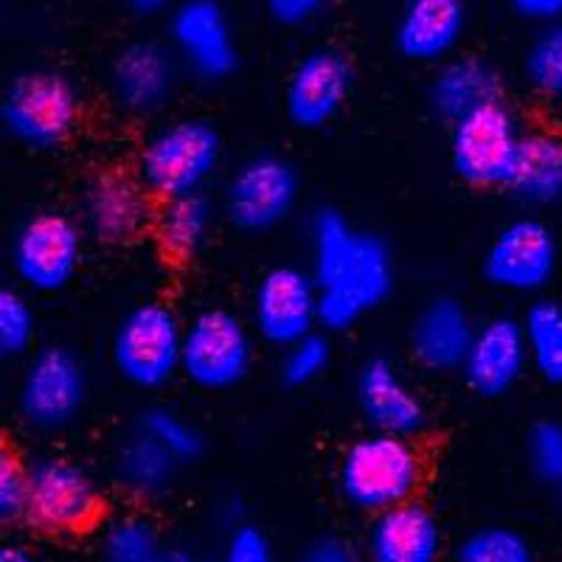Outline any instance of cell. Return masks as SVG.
Wrapping results in <instances>:
<instances>
[{"mask_svg":"<svg viewBox=\"0 0 562 562\" xmlns=\"http://www.w3.org/2000/svg\"><path fill=\"white\" fill-rule=\"evenodd\" d=\"M310 273L318 284V315L326 335L349 333L380 310L396 288V259L385 237L321 205L307 223Z\"/></svg>","mask_w":562,"mask_h":562,"instance_id":"1","label":"cell"},{"mask_svg":"<svg viewBox=\"0 0 562 562\" xmlns=\"http://www.w3.org/2000/svg\"><path fill=\"white\" fill-rule=\"evenodd\" d=\"M425 484V456L405 436L366 430L351 439L335 467V486L351 512L374 518L416 501Z\"/></svg>","mask_w":562,"mask_h":562,"instance_id":"2","label":"cell"},{"mask_svg":"<svg viewBox=\"0 0 562 562\" xmlns=\"http://www.w3.org/2000/svg\"><path fill=\"white\" fill-rule=\"evenodd\" d=\"M223 164V135L209 119L183 115L147 135L135 175L158 203L205 192Z\"/></svg>","mask_w":562,"mask_h":562,"instance_id":"3","label":"cell"},{"mask_svg":"<svg viewBox=\"0 0 562 562\" xmlns=\"http://www.w3.org/2000/svg\"><path fill=\"white\" fill-rule=\"evenodd\" d=\"M82 90L68 74L54 68L23 70L3 90L0 127L14 144L52 153L65 147L82 124Z\"/></svg>","mask_w":562,"mask_h":562,"instance_id":"4","label":"cell"},{"mask_svg":"<svg viewBox=\"0 0 562 562\" xmlns=\"http://www.w3.org/2000/svg\"><path fill=\"white\" fill-rule=\"evenodd\" d=\"M186 321L167 301H138L110 335V366L135 391H160L180 378Z\"/></svg>","mask_w":562,"mask_h":562,"instance_id":"5","label":"cell"},{"mask_svg":"<svg viewBox=\"0 0 562 562\" xmlns=\"http://www.w3.org/2000/svg\"><path fill=\"white\" fill-rule=\"evenodd\" d=\"M104 524V492L82 461L65 453L29 459V509L23 526L43 537H77Z\"/></svg>","mask_w":562,"mask_h":562,"instance_id":"6","label":"cell"},{"mask_svg":"<svg viewBox=\"0 0 562 562\" xmlns=\"http://www.w3.org/2000/svg\"><path fill=\"white\" fill-rule=\"evenodd\" d=\"M88 396L90 371L82 355L68 344H45L20 371L14 411L32 434H59L82 416Z\"/></svg>","mask_w":562,"mask_h":562,"instance_id":"7","label":"cell"},{"mask_svg":"<svg viewBox=\"0 0 562 562\" xmlns=\"http://www.w3.org/2000/svg\"><path fill=\"white\" fill-rule=\"evenodd\" d=\"M256 333L248 318L225 307H205L186 321L180 378L203 394H225L250 378Z\"/></svg>","mask_w":562,"mask_h":562,"instance_id":"8","label":"cell"},{"mask_svg":"<svg viewBox=\"0 0 562 562\" xmlns=\"http://www.w3.org/2000/svg\"><path fill=\"white\" fill-rule=\"evenodd\" d=\"M85 248L88 234L74 214L37 211L12 234L9 268L26 293H63L82 270Z\"/></svg>","mask_w":562,"mask_h":562,"instance_id":"9","label":"cell"},{"mask_svg":"<svg viewBox=\"0 0 562 562\" xmlns=\"http://www.w3.org/2000/svg\"><path fill=\"white\" fill-rule=\"evenodd\" d=\"M301 172L279 153H259L243 160L223 186V217L243 234H270L295 214Z\"/></svg>","mask_w":562,"mask_h":562,"instance_id":"10","label":"cell"},{"mask_svg":"<svg viewBox=\"0 0 562 562\" xmlns=\"http://www.w3.org/2000/svg\"><path fill=\"white\" fill-rule=\"evenodd\" d=\"M524 133L509 104H486L450 127V169L475 189H506Z\"/></svg>","mask_w":562,"mask_h":562,"instance_id":"11","label":"cell"},{"mask_svg":"<svg viewBox=\"0 0 562 562\" xmlns=\"http://www.w3.org/2000/svg\"><path fill=\"white\" fill-rule=\"evenodd\" d=\"M562 262L557 231L540 217H515L495 231L481 256V276L509 295H537L554 281Z\"/></svg>","mask_w":562,"mask_h":562,"instance_id":"12","label":"cell"},{"mask_svg":"<svg viewBox=\"0 0 562 562\" xmlns=\"http://www.w3.org/2000/svg\"><path fill=\"white\" fill-rule=\"evenodd\" d=\"M158 200L147 192L138 175L102 169L85 180L77 194V220L88 239L104 248H124L153 231Z\"/></svg>","mask_w":562,"mask_h":562,"instance_id":"13","label":"cell"},{"mask_svg":"<svg viewBox=\"0 0 562 562\" xmlns=\"http://www.w3.org/2000/svg\"><path fill=\"white\" fill-rule=\"evenodd\" d=\"M250 326L256 338L281 351L307 338L321 326L318 284L310 268L273 265L265 270L250 293Z\"/></svg>","mask_w":562,"mask_h":562,"instance_id":"14","label":"cell"},{"mask_svg":"<svg viewBox=\"0 0 562 562\" xmlns=\"http://www.w3.org/2000/svg\"><path fill=\"white\" fill-rule=\"evenodd\" d=\"M167 43L198 82H225L239 68V43L223 0H178L167 14Z\"/></svg>","mask_w":562,"mask_h":562,"instance_id":"15","label":"cell"},{"mask_svg":"<svg viewBox=\"0 0 562 562\" xmlns=\"http://www.w3.org/2000/svg\"><path fill=\"white\" fill-rule=\"evenodd\" d=\"M355 90V65L335 45L310 48L284 82V115L295 130L315 133L333 124Z\"/></svg>","mask_w":562,"mask_h":562,"instance_id":"16","label":"cell"},{"mask_svg":"<svg viewBox=\"0 0 562 562\" xmlns=\"http://www.w3.org/2000/svg\"><path fill=\"white\" fill-rule=\"evenodd\" d=\"M180 77L183 65L172 45L160 40H133L115 52L108 68L110 102L124 115L147 119L172 102Z\"/></svg>","mask_w":562,"mask_h":562,"instance_id":"17","label":"cell"},{"mask_svg":"<svg viewBox=\"0 0 562 562\" xmlns=\"http://www.w3.org/2000/svg\"><path fill=\"white\" fill-rule=\"evenodd\" d=\"M355 405L366 430L416 439L428 428L430 411L400 366L385 355L360 363L355 374Z\"/></svg>","mask_w":562,"mask_h":562,"instance_id":"18","label":"cell"},{"mask_svg":"<svg viewBox=\"0 0 562 562\" xmlns=\"http://www.w3.org/2000/svg\"><path fill=\"white\" fill-rule=\"evenodd\" d=\"M475 324L459 295H430L408 326V351L414 363L428 374H461L473 349Z\"/></svg>","mask_w":562,"mask_h":562,"instance_id":"19","label":"cell"},{"mask_svg":"<svg viewBox=\"0 0 562 562\" xmlns=\"http://www.w3.org/2000/svg\"><path fill=\"white\" fill-rule=\"evenodd\" d=\"M529 369V346L520 318L492 315L479 324L461 378L467 389L481 400H501L515 391Z\"/></svg>","mask_w":562,"mask_h":562,"instance_id":"20","label":"cell"},{"mask_svg":"<svg viewBox=\"0 0 562 562\" xmlns=\"http://www.w3.org/2000/svg\"><path fill=\"white\" fill-rule=\"evenodd\" d=\"M366 562H448L441 520L419 498L369 518L363 535Z\"/></svg>","mask_w":562,"mask_h":562,"instance_id":"21","label":"cell"},{"mask_svg":"<svg viewBox=\"0 0 562 562\" xmlns=\"http://www.w3.org/2000/svg\"><path fill=\"white\" fill-rule=\"evenodd\" d=\"M467 32V0H405L394 23L396 54L416 65L456 57Z\"/></svg>","mask_w":562,"mask_h":562,"instance_id":"22","label":"cell"},{"mask_svg":"<svg viewBox=\"0 0 562 562\" xmlns=\"http://www.w3.org/2000/svg\"><path fill=\"white\" fill-rule=\"evenodd\" d=\"M506 82L498 65L484 54H456L436 65L428 82V108L441 124L453 127L486 104L504 102Z\"/></svg>","mask_w":562,"mask_h":562,"instance_id":"23","label":"cell"},{"mask_svg":"<svg viewBox=\"0 0 562 562\" xmlns=\"http://www.w3.org/2000/svg\"><path fill=\"white\" fill-rule=\"evenodd\" d=\"M506 194L531 211L562 203V133L543 127L526 130Z\"/></svg>","mask_w":562,"mask_h":562,"instance_id":"24","label":"cell"},{"mask_svg":"<svg viewBox=\"0 0 562 562\" xmlns=\"http://www.w3.org/2000/svg\"><path fill=\"white\" fill-rule=\"evenodd\" d=\"M180 467L183 464L172 453L135 428L115 448L113 481L133 501H158L175 486Z\"/></svg>","mask_w":562,"mask_h":562,"instance_id":"25","label":"cell"},{"mask_svg":"<svg viewBox=\"0 0 562 562\" xmlns=\"http://www.w3.org/2000/svg\"><path fill=\"white\" fill-rule=\"evenodd\" d=\"M220 214H223V209L205 192L164 200V203H158V214H155V243L167 259L189 262L214 237Z\"/></svg>","mask_w":562,"mask_h":562,"instance_id":"26","label":"cell"},{"mask_svg":"<svg viewBox=\"0 0 562 562\" xmlns=\"http://www.w3.org/2000/svg\"><path fill=\"white\" fill-rule=\"evenodd\" d=\"M164 551V535L147 512L130 509L104 518L99 531L102 562H158Z\"/></svg>","mask_w":562,"mask_h":562,"instance_id":"27","label":"cell"},{"mask_svg":"<svg viewBox=\"0 0 562 562\" xmlns=\"http://www.w3.org/2000/svg\"><path fill=\"white\" fill-rule=\"evenodd\" d=\"M529 363L537 378L549 385H562V301L535 299L520 315Z\"/></svg>","mask_w":562,"mask_h":562,"instance_id":"28","label":"cell"},{"mask_svg":"<svg viewBox=\"0 0 562 562\" xmlns=\"http://www.w3.org/2000/svg\"><path fill=\"white\" fill-rule=\"evenodd\" d=\"M448 562H537V551L515 526L484 524L450 546Z\"/></svg>","mask_w":562,"mask_h":562,"instance_id":"29","label":"cell"},{"mask_svg":"<svg viewBox=\"0 0 562 562\" xmlns=\"http://www.w3.org/2000/svg\"><path fill=\"white\" fill-rule=\"evenodd\" d=\"M138 430L158 441L160 448L172 453L180 464H194L205 453V434L198 422L180 414L178 408L169 405H149L138 414Z\"/></svg>","mask_w":562,"mask_h":562,"instance_id":"30","label":"cell"},{"mask_svg":"<svg viewBox=\"0 0 562 562\" xmlns=\"http://www.w3.org/2000/svg\"><path fill=\"white\" fill-rule=\"evenodd\" d=\"M520 70L537 97L562 102V20L537 26L524 48Z\"/></svg>","mask_w":562,"mask_h":562,"instance_id":"31","label":"cell"},{"mask_svg":"<svg viewBox=\"0 0 562 562\" xmlns=\"http://www.w3.org/2000/svg\"><path fill=\"white\" fill-rule=\"evenodd\" d=\"M37 307L23 288L0 290V358L26 360L37 349Z\"/></svg>","mask_w":562,"mask_h":562,"instance_id":"32","label":"cell"},{"mask_svg":"<svg viewBox=\"0 0 562 562\" xmlns=\"http://www.w3.org/2000/svg\"><path fill=\"white\" fill-rule=\"evenodd\" d=\"M329 366H333V344L326 335L313 333L279 351L276 371H279V383L284 389L301 391L318 383L329 371Z\"/></svg>","mask_w":562,"mask_h":562,"instance_id":"33","label":"cell"},{"mask_svg":"<svg viewBox=\"0 0 562 562\" xmlns=\"http://www.w3.org/2000/svg\"><path fill=\"white\" fill-rule=\"evenodd\" d=\"M526 464L546 490L562 495V422L537 419L526 430Z\"/></svg>","mask_w":562,"mask_h":562,"instance_id":"34","label":"cell"},{"mask_svg":"<svg viewBox=\"0 0 562 562\" xmlns=\"http://www.w3.org/2000/svg\"><path fill=\"white\" fill-rule=\"evenodd\" d=\"M29 509V461L14 450L0 456V520L7 526L23 524Z\"/></svg>","mask_w":562,"mask_h":562,"instance_id":"35","label":"cell"},{"mask_svg":"<svg viewBox=\"0 0 562 562\" xmlns=\"http://www.w3.org/2000/svg\"><path fill=\"white\" fill-rule=\"evenodd\" d=\"M217 562H276V551L270 537L254 524H237L228 529L223 554Z\"/></svg>","mask_w":562,"mask_h":562,"instance_id":"36","label":"cell"},{"mask_svg":"<svg viewBox=\"0 0 562 562\" xmlns=\"http://www.w3.org/2000/svg\"><path fill=\"white\" fill-rule=\"evenodd\" d=\"M333 0H265L268 18L281 29H304L324 18Z\"/></svg>","mask_w":562,"mask_h":562,"instance_id":"37","label":"cell"},{"mask_svg":"<svg viewBox=\"0 0 562 562\" xmlns=\"http://www.w3.org/2000/svg\"><path fill=\"white\" fill-rule=\"evenodd\" d=\"M293 562H366L363 549L340 535H321L301 546Z\"/></svg>","mask_w":562,"mask_h":562,"instance_id":"38","label":"cell"},{"mask_svg":"<svg viewBox=\"0 0 562 562\" xmlns=\"http://www.w3.org/2000/svg\"><path fill=\"white\" fill-rule=\"evenodd\" d=\"M506 7L518 14L520 20H529L537 26L562 20V0H506Z\"/></svg>","mask_w":562,"mask_h":562,"instance_id":"39","label":"cell"},{"mask_svg":"<svg viewBox=\"0 0 562 562\" xmlns=\"http://www.w3.org/2000/svg\"><path fill=\"white\" fill-rule=\"evenodd\" d=\"M127 9L138 18H158V14H169L178 0H124Z\"/></svg>","mask_w":562,"mask_h":562,"instance_id":"40","label":"cell"},{"mask_svg":"<svg viewBox=\"0 0 562 562\" xmlns=\"http://www.w3.org/2000/svg\"><path fill=\"white\" fill-rule=\"evenodd\" d=\"M0 562H40V557L34 554L29 546L7 543L3 549H0Z\"/></svg>","mask_w":562,"mask_h":562,"instance_id":"41","label":"cell"},{"mask_svg":"<svg viewBox=\"0 0 562 562\" xmlns=\"http://www.w3.org/2000/svg\"><path fill=\"white\" fill-rule=\"evenodd\" d=\"M158 562H203L192 549H183V546H167V551L158 557Z\"/></svg>","mask_w":562,"mask_h":562,"instance_id":"42","label":"cell"}]
</instances>
